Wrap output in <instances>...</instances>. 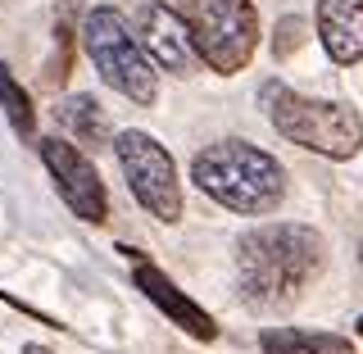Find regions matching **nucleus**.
<instances>
[{"mask_svg":"<svg viewBox=\"0 0 363 354\" xmlns=\"http://www.w3.org/2000/svg\"><path fill=\"white\" fill-rule=\"evenodd\" d=\"M318 268H323V236L304 223H264L236 245L241 300L255 314H286L291 304H300Z\"/></svg>","mask_w":363,"mask_h":354,"instance_id":"1","label":"nucleus"},{"mask_svg":"<svg viewBox=\"0 0 363 354\" xmlns=\"http://www.w3.org/2000/svg\"><path fill=\"white\" fill-rule=\"evenodd\" d=\"M191 177L232 214H272L286 196V168L250 141H213L191 159Z\"/></svg>","mask_w":363,"mask_h":354,"instance_id":"2","label":"nucleus"},{"mask_svg":"<svg viewBox=\"0 0 363 354\" xmlns=\"http://www.w3.org/2000/svg\"><path fill=\"white\" fill-rule=\"evenodd\" d=\"M259 96H264L272 128L286 136V141L304 145L313 155H327V159L359 155L363 118L350 105H340V100H309V96H300V91H291L281 82H264Z\"/></svg>","mask_w":363,"mask_h":354,"instance_id":"3","label":"nucleus"},{"mask_svg":"<svg viewBox=\"0 0 363 354\" xmlns=\"http://www.w3.org/2000/svg\"><path fill=\"white\" fill-rule=\"evenodd\" d=\"M82 45H86L91 64H96V73L105 77V87L128 96L132 105H155L159 100V73L141 55L123 9H113V5L91 9L82 18Z\"/></svg>","mask_w":363,"mask_h":354,"instance_id":"4","label":"nucleus"},{"mask_svg":"<svg viewBox=\"0 0 363 354\" xmlns=\"http://www.w3.org/2000/svg\"><path fill=\"white\" fill-rule=\"evenodd\" d=\"M182 23L191 32L196 60L213 73H241L259 45V14L250 0H182Z\"/></svg>","mask_w":363,"mask_h":354,"instance_id":"5","label":"nucleus"},{"mask_svg":"<svg viewBox=\"0 0 363 354\" xmlns=\"http://www.w3.org/2000/svg\"><path fill=\"white\" fill-rule=\"evenodd\" d=\"M113 155L128 177V191L136 196L145 214H155L159 223L182 219V182L173 168V155L155 141L150 132H118L113 136Z\"/></svg>","mask_w":363,"mask_h":354,"instance_id":"6","label":"nucleus"},{"mask_svg":"<svg viewBox=\"0 0 363 354\" xmlns=\"http://www.w3.org/2000/svg\"><path fill=\"white\" fill-rule=\"evenodd\" d=\"M41 159H45V168H50L55 191H60V200L68 209L82 223H105L109 196H105V182H100L96 164H91L73 141H60V136H45L41 141Z\"/></svg>","mask_w":363,"mask_h":354,"instance_id":"7","label":"nucleus"},{"mask_svg":"<svg viewBox=\"0 0 363 354\" xmlns=\"http://www.w3.org/2000/svg\"><path fill=\"white\" fill-rule=\"evenodd\" d=\"M136 23H141V55L155 64V73L164 68V73L173 77H191L196 73V45H191V32L186 23H182V14L173 5H164V0H150V5L136 14Z\"/></svg>","mask_w":363,"mask_h":354,"instance_id":"8","label":"nucleus"},{"mask_svg":"<svg viewBox=\"0 0 363 354\" xmlns=\"http://www.w3.org/2000/svg\"><path fill=\"white\" fill-rule=\"evenodd\" d=\"M128 255H132V250H128ZM132 282H136V291H141L145 300H155L159 309L168 314V323H177L186 336H196V341H213V336H218V323H213L191 295H182L173 287V277H168L164 268H155L150 259L132 255Z\"/></svg>","mask_w":363,"mask_h":354,"instance_id":"9","label":"nucleus"},{"mask_svg":"<svg viewBox=\"0 0 363 354\" xmlns=\"http://www.w3.org/2000/svg\"><path fill=\"white\" fill-rule=\"evenodd\" d=\"M318 37L332 64L363 60V0H318Z\"/></svg>","mask_w":363,"mask_h":354,"instance_id":"10","label":"nucleus"},{"mask_svg":"<svg viewBox=\"0 0 363 354\" xmlns=\"http://www.w3.org/2000/svg\"><path fill=\"white\" fill-rule=\"evenodd\" d=\"M264 354H354L350 336L336 332H304V327H264L259 332Z\"/></svg>","mask_w":363,"mask_h":354,"instance_id":"11","label":"nucleus"},{"mask_svg":"<svg viewBox=\"0 0 363 354\" xmlns=\"http://www.w3.org/2000/svg\"><path fill=\"white\" fill-rule=\"evenodd\" d=\"M55 123L82 145H105L109 141V118L91 96H64L55 105Z\"/></svg>","mask_w":363,"mask_h":354,"instance_id":"12","label":"nucleus"},{"mask_svg":"<svg viewBox=\"0 0 363 354\" xmlns=\"http://www.w3.org/2000/svg\"><path fill=\"white\" fill-rule=\"evenodd\" d=\"M0 109H5L9 128H14L23 141H37V109H32V96L14 82L9 64L0 60Z\"/></svg>","mask_w":363,"mask_h":354,"instance_id":"13","label":"nucleus"},{"mask_svg":"<svg viewBox=\"0 0 363 354\" xmlns=\"http://www.w3.org/2000/svg\"><path fill=\"white\" fill-rule=\"evenodd\" d=\"M300 41H304V23H300V18H286V23H281V37H277V45H272V50H277V55H291Z\"/></svg>","mask_w":363,"mask_h":354,"instance_id":"14","label":"nucleus"},{"mask_svg":"<svg viewBox=\"0 0 363 354\" xmlns=\"http://www.w3.org/2000/svg\"><path fill=\"white\" fill-rule=\"evenodd\" d=\"M0 300H5V304H9V309H18V314H32V318H37V323H45V327H60V323H55V318H50V314H41V309H32V304H23V300H14V295H5V291H0Z\"/></svg>","mask_w":363,"mask_h":354,"instance_id":"15","label":"nucleus"},{"mask_svg":"<svg viewBox=\"0 0 363 354\" xmlns=\"http://www.w3.org/2000/svg\"><path fill=\"white\" fill-rule=\"evenodd\" d=\"M23 354H55V350H45V345H23Z\"/></svg>","mask_w":363,"mask_h":354,"instance_id":"16","label":"nucleus"},{"mask_svg":"<svg viewBox=\"0 0 363 354\" xmlns=\"http://www.w3.org/2000/svg\"><path fill=\"white\" fill-rule=\"evenodd\" d=\"M359 336H363V318H359Z\"/></svg>","mask_w":363,"mask_h":354,"instance_id":"17","label":"nucleus"},{"mask_svg":"<svg viewBox=\"0 0 363 354\" xmlns=\"http://www.w3.org/2000/svg\"><path fill=\"white\" fill-rule=\"evenodd\" d=\"M359 259H363V250H359Z\"/></svg>","mask_w":363,"mask_h":354,"instance_id":"18","label":"nucleus"}]
</instances>
